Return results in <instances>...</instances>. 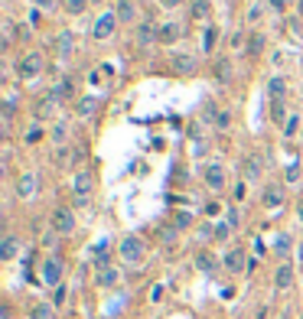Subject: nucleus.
I'll return each instance as SVG.
<instances>
[{"mask_svg": "<svg viewBox=\"0 0 303 319\" xmlns=\"http://www.w3.org/2000/svg\"><path fill=\"white\" fill-rule=\"evenodd\" d=\"M16 199H23V202H30V199H36V192H39V176L36 170H23L20 176H16Z\"/></svg>", "mask_w": 303, "mask_h": 319, "instance_id": "obj_6", "label": "nucleus"}, {"mask_svg": "<svg viewBox=\"0 0 303 319\" xmlns=\"http://www.w3.org/2000/svg\"><path fill=\"white\" fill-rule=\"evenodd\" d=\"M160 39V26L154 20H140L137 26H134V42L137 46H150V42Z\"/></svg>", "mask_w": 303, "mask_h": 319, "instance_id": "obj_12", "label": "nucleus"}, {"mask_svg": "<svg viewBox=\"0 0 303 319\" xmlns=\"http://www.w3.org/2000/svg\"><path fill=\"white\" fill-rule=\"evenodd\" d=\"M212 238H215V225H212V221H202L199 228H196V241H212Z\"/></svg>", "mask_w": 303, "mask_h": 319, "instance_id": "obj_33", "label": "nucleus"}, {"mask_svg": "<svg viewBox=\"0 0 303 319\" xmlns=\"http://www.w3.org/2000/svg\"><path fill=\"white\" fill-rule=\"evenodd\" d=\"M199 46H202V52H215V46H219V30L215 26H206V30H202V39H199Z\"/></svg>", "mask_w": 303, "mask_h": 319, "instance_id": "obj_28", "label": "nucleus"}, {"mask_svg": "<svg viewBox=\"0 0 303 319\" xmlns=\"http://www.w3.org/2000/svg\"><path fill=\"white\" fill-rule=\"evenodd\" d=\"M72 39H75L72 33H62V36L56 39V49H59V56H69V52H72V46H75Z\"/></svg>", "mask_w": 303, "mask_h": 319, "instance_id": "obj_35", "label": "nucleus"}, {"mask_svg": "<svg viewBox=\"0 0 303 319\" xmlns=\"http://www.w3.org/2000/svg\"><path fill=\"white\" fill-rule=\"evenodd\" d=\"M222 270L225 274H242L248 270V261H245V247H228L225 254H222Z\"/></svg>", "mask_w": 303, "mask_h": 319, "instance_id": "obj_11", "label": "nucleus"}, {"mask_svg": "<svg viewBox=\"0 0 303 319\" xmlns=\"http://www.w3.org/2000/svg\"><path fill=\"white\" fill-rule=\"evenodd\" d=\"M62 98H66V95H62L59 88H49V92L39 98L36 111H33V121H49V114H52V111H56L59 104H62Z\"/></svg>", "mask_w": 303, "mask_h": 319, "instance_id": "obj_9", "label": "nucleus"}, {"mask_svg": "<svg viewBox=\"0 0 303 319\" xmlns=\"http://www.w3.org/2000/svg\"><path fill=\"white\" fill-rule=\"evenodd\" d=\"M69 137H72V127H69V121H56L49 127V140H52V147H69Z\"/></svg>", "mask_w": 303, "mask_h": 319, "instance_id": "obj_19", "label": "nucleus"}, {"mask_svg": "<svg viewBox=\"0 0 303 319\" xmlns=\"http://www.w3.org/2000/svg\"><path fill=\"white\" fill-rule=\"evenodd\" d=\"M264 13H267V7H264V4H251V7H248V13H245V20L254 26V23H261V20H264Z\"/></svg>", "mask_w": 303, "mask_h": 319, "instance_id": "obj_32", "label": "nucleus"}, {"mask_svg": "<svg viewBox=\"0 0 303 319\" xmlns=\"http://www.w3.org/2000/svg\"><path fill=\"white\" fill-rule=\"evenodd\" d=\"M170 65H173V72H180V75H192V72H196V56H189V52H183V56H173Z\"/></svg>", "mask_w": 303, "mask_h": 319, "instance_id": "obj_25", "label": "nucleus"}, {"mask_svg": "<svg viewBox=\"0 0 303 319\" xmlns=\"http://www.w3.org/2000/svg\"><path fill=\"white\" fill-rule=\"evenodd\" d=\"M66 297H69V290H66V283H62V287H56V293H52V306L62 309L66 306Z\"/></svg>", "mask_w": 303, "mask_h": 319, "instance_id": "obj_38", "label": "nucleus"}, {"mask_svg": "<svg viewBox=\"0 0 303 319\" xmlns=\"http://www.w3.org/2000/svg\"><path fill=\"white\" fill-rule=\"evenodd\" d=\"M228 235H231V225H228V221H219V225H215V241H225Z\"/></svg>", "mask_w": 303, "mask_h": 319, "instance_id": "obj_41", "label": "nucleus"}, {"mask_svg": "<svg viewBox=\"0 0 303 319\" xmlns=\"http://www.w3.org/2000/svg\"><path fill=\"white\" fill-rule=\"evenodd\" d=\"M274 290H277V293L293 290V264L290 261H280L277 264V270H274Z\"/></svg>", "mask_w": 303, "mask_h": 319, "instance_id": "obj_13", "label": "nucleus"}, {"mask_svg": "<svg viewBox=\"0 0 303 319\" xmlns=\"http://www.w3.org/2000/svg\"><path fill=\"white\" fill-rule=\"evenodd\" d=\"M98 104H101L98 98H78V104H75V114H78V118H92V114L98 111Z\"/></svg>", "mask_w": 303, "mask_h": 319, "instance_id": "obj_31", "label": "nucleus"}, {"mask_svg": "<svg viewBox=\"0 0 303 319\" xmlns=\"http://www.w3.org/2000/svg\"><path fill=\"white\" fill-rule=\"evenodd\" d=\"M39 137H42V127H36V124H33V127H30V130L23 134V140H26V144H36Z\"/></svg>", "mask_w": 303, "mask_h": 319, "instance_id": "obj_42", "label": "nucleus"}, {"mask_svg": "<svg viewBox=\"0 0 303 319\" xmlns=\"http://www.w3.org/2000/svg\"><path fill=\"white\" fill-rule=\"evenodd\" d=\"M300 176H303V170H300L297 160H293L287 170H284V183H287V186H297V183H300Z\"/></svg>", "mask_w": 303, "mask_h": 319, "instance_id": "obj_34", "label": "nucleus"}, {"mask_svg": "<svg viewBox=\"0 0 303 319\" xmlns=\"http://www.w3.org/2000/svg\"><path fill=\"white\" fill-rule=\"evenodd\" d=\"M183 0H160V7H166V10H173V7H180Z\"/></svg>", "mask_w": 303, "mask_h": 319, "instance_id": "obj_47", "label": "nucleus"}, {"mask_svg": "<svg viewBox=\"0 0 303 319\" xmlns=\"http://www.w3.org/2000/svg\"><path fill=\"white\" fill-rule=\"evenodd\" d=\"M287 75H274V78H267V95H271V101H284V95H287Z\"/></svg>", "mask_w": 303, "mask_h": 319, "instance_id": "obj_22", "label": "nucleus"}, {"mask_svg": "<svg viewBox=\"0 0 303 319\" xmlns=\"http://www.w3.org/2000/svg\"><path fill=\"white\" fill-rule=\"evenodd\" d=\"M219 267H222V258H215L212 251H196V270L199 274H219Z\"/></svg>", "mask_w": 303, "mask_h": 319, "instance_id": "obj_14", "label": "nucleus"}, {"mask_svg": "<svg viewBox=\"0 0 303 319\" xmlns=\"http://www.w3.org/2000/svg\"><path fill=\"white\" fill-rule=\"evenodd\" d=\"M180 39H183V23H176V20L160 23V39H157V42H163V46H173V42H180Z\"/></svg>", "mask_w": 303, "mask_h": 319, "instance_id": "obj_18", "label": "nucleus"}, {"mask_svg": "<svg viewBox=\"0 0 303 319\" xmlns=\"http://www.w3.org/2000/svg\"><path fill=\"white\" fill-rule=\"evenodd\" d=\"M20 247H23L20 238H16V235H7L4 241H0V261H7V264H10V261L16 258V254H20Z\"/></svg>", "mask_w": 303, "mask_h": 319, "instance_id": "obj_21", "label": "nucleus"}, {"mask_svg": "<svg viewBox=\"0 0 303 319\" xmlns=\"http://www.w3.org/2000/svg\"><path fill=\"white\" fill-rule=\"evenodd\" d=\"M189 16L196 23H209L212 20V0H192L189 4Z\"/></svg>", "mask_w": 303, "mask_h": 319, "instance_id": "obj_23", "label": "nucleus"}, {"mask_svg": "<svg viewBox=\"0 0 303 319\" xmlns=\"http://www.w3.org/2000/svg\"><path fill=\"white\" fill-rule=\"evenodd\" d=\"M206 215H219V202H209V206H206Z\"/></svg>", "mask_w": 303, "mask_h": 319, "instance_id": "obj_48", "label": "nucleus"}, {"mask_svg": "<svg viewBox=\"0 0 303 319\" xmlns=\"http://www.w3.org/2000/svg\"><path fill=\"white\" fill-rule=\"evenodd\" d=\"M163 293H166V290L160 287V283H157V287H150V303H160V300H163Z\"/></svg>", "mask_w": 303, "mask_h": 319, "instance_id": "obj_44", "label": "nucleus"}, {"mask_svg": "<svg viewBox=\"0 0 303 319\" xmlns=\"http://www.w3.org/2000/svg\"><path fill=\"white\" fill-rule=\"evenodd\" d=\"M95 283H98L101 290L118 287V283H121V270H118V267H111V264H104V267H98V274H95Z\"/></svg>", "mask_w": 303, "mask_h": 319, "instance_id": "obj_16", "label": "nucleus"}, {"mask_svg": "<svg viewBox=\"0 0 303 319\" xmlns=\"http://www.w3.org/2000/svg\"><path fill=\"white\" fill-rule=\"evenodd\" d=\"M56 316V306H52V300H39V303L30 306V313H26V319H52Z\"/></svg>", "mask_w": 303, "mask_h": 319, "instance_id": "obj_26", "label": "nucleus"}, {"mask_svg": "<svg viewBox=\"0 0 303 319\" xmlns=\"http://www.w3.org/2000/svg\"><path fill=\"white\" fill-rule=\"evenodd\" d=\"M264 49H267V36H264L261 30L251 33V36H248V56L257 59V56H264Z\"/></svg>", "mask_w": 303, "mask_h": 319, "instance_id": "obj_27", "label": "nucleus"}, {"mask_svg": "<svg viewBox=\"0 0 303 319\" xmlns=\"http://www.w3.org/2000/svg\"><path fill=\"white\" fill-rule=\"evenodd\" d=\"M114 13H118V23H134L137 26L140 23V16H137V4H134V0H118V4H114Z\"/></svg>", "mask_w": 303, "mask_h": 319, "instance_id": "obj_17", "label": "nucleus"}, {"mask_svg": "<svg viewBox=\"0 0 303 319\" xmlns=\"http://www.w3.org/2000/svg\"><path fill=\"white\" fill-rule=\"evenodd\" d=\"M242 173H245V183H257L261 179V173H264V163H261V156H245L242 160Z\"/></svg>", "mask_w": 303, "mask_h": 319, "instance_id": "obj_20", "label": "nucleus"}, {"mask_svg": "<svg viewBox=\"0 0 303 319\" xmlns=\"http://www.w3.org/2000/svg\"><path fill=\"white\" fill-rule=\"evenodd\" d=\"M75 225H78V218H75V212L69 209V206H56V209L49 212V228L59 238H69V235L75 232Z\"/></svg>", "mask_w": 303, "mask_h": 319, "instance_id": "obj_3", "label": "nucleus"}, {"mask_svg": "<svg viewBox=\"0 0 303 319\" xmlns=\"http://www.w3.org/2000/svg\"><path fill=\"white\" fill-rule=\"evenodd\" d=\"M284 202H287V189H284L280 183H267L264 189H261V206H264L267 212L284 209Z\"/></svg>", "mask_w": 303, "mask_h": 319, "instance_id": "obj_8", "label": "nucleus"}, {"mask_svg": "<svg viewBox=\"0 0 303 319\" xmlns=\"http://www.w3.org/2000/svg\"><path fill=\"white\" fill-rule=\"evenodd\" d=\"M228 65H231L228 59H219V62H215V75L222 78V82H228Z\"/></svg>", "mask_w": 303, "mask_h": 319, "instance_id": "obj_40", "label": "nucleus"}, {"mask_svg": "<svg viewBox=\"0 0 303 319\" xmlns=\"http://www.w3.org/2000/svg\"><path fill=\"white\" fill-rule=\"evenodd\" d=\"M85 7H88V0H66V13H72V16L85 13Z\"/></svg>", "mask_w": 303, "mask_h": 319, "instance_id": "obj_37", "label": "nucleus"}, {"mask_svg": "<svg viewBox=\"0 0 303 319\" xmlns=\"http://www.w3.org/2000/svg\"><path fill=\"white\" fill-rule=\"evenodd\" d=\"M62 277H66V261L59 258V254H49V258H42L39 264V280L46 283V287H62Z\"/></svg>", "mask_w": 303, "mask_h": 319, "instance_id": "obj_4", "label": "nucleus"}, {"mask_svg": "<svg viewBox=\"0 0 303 319\" xmlns=\"http://www.w3.org/2000/svg\"><path fill=\"white\" fill-rule=\"evenodd\" d=\"M192 225V215H186V212H176V215H173V228H180V232H183V228H189Z\"/></svg>", "mask_w": 303, "mask_h": 319, "instance_id": "obj_39", "label": "nucleus"}, {"mask_svg": "<svg viewBox=\"0 0 303 319\" xmlns=\"http://www.w3.org/2000/svg\"><path fill=\"white\" fill-rule=\"evenodd\" d=\"M114 30H118V13H114V10H104V13L95 20V26H92V39L104 42V39L114 36Z\"/></svg>", "mask_w": 303, "mask_h": 319, "instance_id": "obj_7", "label": "nucleus"}, {"mask_svg": "<svg viewBox=\"0 0 303 319\" xmlns=\"http://www.w3.org/2000/svg\"><path fill=\"white\" fill-rule=\"evenodd\" d=\"M290 247H293V238L290 235H277V241H274V254H277L280 261L290 258Z\"/></svg>", "mask_w": 303, "mask_h": 319, "instance_id": "obj_29", "label": "nucleus"}, {"mask_svg": "<svg viewBox=\"0 0 303 319\" xmlns=\"http://www.w3.org/2000/svg\"><path fill=\"white\" fill-rule=\"evenodd\" d=\"M78 156H82L78 147H59L56 153H52V163H56L59 170H72V166L78 163Z\"/></svg>", "mask_w": 303, "mask_h": 319, "instance_id": "obj_15", "label": "nucleus"}, {"mask_svg": "<svg viewBox=\"0 0 303 319\" xmlns=\"http://www.w3.org/2000/svg\"><path fill=\"white\" fill-rule=\"evenodd\" d=\"M42 72H46V56H42L39 49L23 52L20 62H16V75H20L23 82H33V78H39Z\"/></svg>", "mask_w": 303, "mask_h": 319, "instance_id": "obj_2", "label": "nucleus"}, {"mask_svg": "<svg viewBox=\"0 0 303 319\" xmlns=\"http://www.w3.org/2000/svg\"><path fill=\"white\" fill-rule=\"evenodd\" d=\"M235 199H238V202L245 199V179H242V183H235Z\"/></svg>", "mask_w": 303, "mask_h": 319, "instance_id": "obj_46", "label": "nucleus"}, {"mask_svg": "<svg viewBox=\"0 0 303 319\" xmlns=\"http://www.w3.org/2000/svg\"><path fill=\"white\" fill-rule=\"evenodd\" d=\"M92 192H95V173L92 170H75V176H72V196H75V202H78V206H88Z\"/></svg>", "mask_w": 303, "mask_h": 319, "instance_id": "obj_5", "label": "nucleus"}, {"mask_svg": "<svg viewBox=\"0 0 303 319\" xmlns=\"http://www.w3.org/2000/svg\"><path fill=\"white\" fill-rule=\"evenodd\" d=\"M33 33H30V26H16V39H30Z\"/></svg>", "mask_w": 303, "mask_h": 319, "instance_id": "obj_45", "label": "nucleus"}, {"mask_svg": "<svg viewBox=\"0 0 303 319\" xmlns=\"http://www.w3.org/2000/svg\"><path fill=\"white\" fill-rule=\"evenodd\" d=\"M231 124H235V114H231L228 108L212 111V127H215V130H222V134H228V130H231Z\"/></svg>", "mask_w": 303, "mask_h": 319, "instance_id": "obj_24", "label": "nucleus"}, {"mask_svg": "<svg viewBox=\"0 0 303 319\" xmlns=\"http://www.w3.org/2000/svg\"><path fill=\"white\" fill-rule=\"evenodd\" d=\"M114 251H118L121 264H127V267H144L147 261V241L140 235H124Z\"/></svg>", "mask_w": 303, "mask_h": 319, "instance_id": "obj_1", "label": "nucleus"}, {"mask_svg": "<svg viewBox=\"0 0 303 319\" xmlns=\"http://www.w3.org/2000/svg\"><path fill=\"white\" fill-rule=\"evenodd\" d=\"M271 121H274V124H280V130H284V124L290 121L287 104H284V101H271Z\"/></svg>", "mask_w": 303, "mask_h": 319, "instance_id": "obj_30", "label": "nucleus"}, {"mask_svg": "<svg viewBox=\"0 0 303 319\" xmlns=\"http://www.w3.org/2000/svg\"><path fill=\"white\" fill-rule=\"evenodd\" d=\"M297 221H300V225H303V196L297 199Z\"/></svg>", "mask_w": 303, "mask_h": 319, "instance_id": "obj_49", "label": "nucleus"}, {"mask_svg": "<svg viewBox=\"0 0 303 319\" xmlns=\"http://www.w3.org/2000/svg\"><path fill=\"white\" fill-rule=\"evenodd\" d=\"M202 183H206L212 192H222V189L228 186L225 166H222V163H206V166H202Z\"/></svg>", "mask_w": 303, "mask_h": 319, "instance_id": "obj_10", "label": "nucleus"}, {"mask_svg": "<svg viewBox=\"0 0 303 319\" xmlns=\"http://www.w3.org/2000/svg\"><path fill=\"white\" fill-rule=\"evenodd\" d=\"M36 10H59V0H36Z\"/></svg>", "mask_w": 303, "mask_h": 319, "instance_id": "obj_43", "label": "nucleus"}, {"mask_svg": "<svg viewBox=\"0 0 303 319\" xmlns=\"http://www.w3.org/2000/svg\"><path fill=\"white\" fill-rule=\"evenodd\" d=\"M297 130H300V114H290V121L284 124V140H293Z\"/></svg>", "mask_w": 303, "mask_h": 319, "instance_id": "obj_36", "label": "nucleus"}]
</instances>
